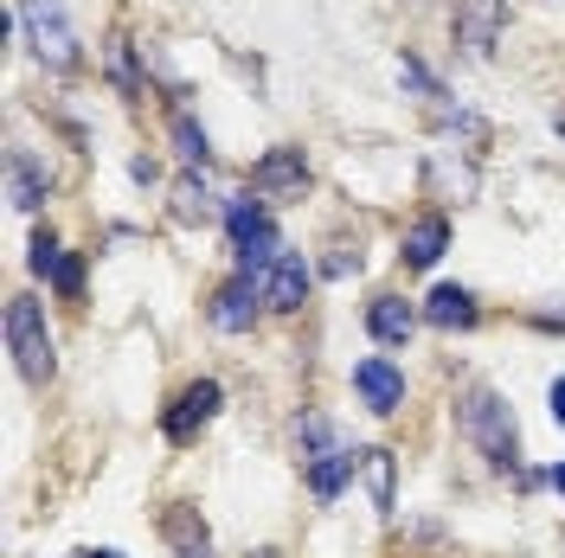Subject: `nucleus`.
I'll return each mask as SVG.
<instances>
[{
	"label": "nucleus",
	"mask_w": 565,
	"mask_h": 558,
	"mask_svg": "<svg viewBox=\"0 0 565 558\" xmlns=\"http://www.w3.org/2000/svg\"><path fill=\"white\" fill-rule=\"evenodd\" d=\"M7 347H13V366H20L26 385H52L58 353H52V328H45V309H39L33 296L7 302Z\"/></svg>",
	"instance_id": "nucleus-1"
},
{
	"label": "nucleus",
	"mask_w": 565,
	"mask_h": 558,
	"mask_svg": "<svg viewBox=\"0 0 565 558\" xmlns=\"http://www.w3.org/2000/svg\"><path fill=\"white\" fill-rule=\"evenodd\" d=\"M462 437L489 455L494 469H514V462H521V443H514V411H508L494 391H469V405H462Z\"/></svg>",
	"instance_id": "nucleus-2"
},
{
	"label": "nucleus",
	"mask_w": 565,
	"mask_h": 558,
	"mask_svg": "<svg viewBox=\"0 0 565 558\" xmlns=\"http://www.w3.org/2000/svg\"><path fill=\"white\" fill-rule=\"evenodd\" d=\"M225 232H232V250H238V277H257L270 257H277V218H270V206L264 200H232L225 206Z\"/></svg>",
	"instance_id": "nucleus-3"
},
{
	"label": "nucleus",
	"mask_w": 565,
	"mask_h": 558,
	"mask_svg": "<svg viewBox=\"0 0 565 558\" xmlns=\"http://www.w3.org/2000/svg\"><path fill=\"white\" fill-rule=\"evenodd\" d=\"M20 26H26L33 52L52 71L77 65V33H71V20H65V7H58V0H20Z\"/></svg>",
	"instance_id": "nucleus-4"
},
{
	"label": "nucleus",
	"mask_w": 565,
	"mask_h": 558,
	"mask_svg": "<svg viewBox=\"0 0 565 558\" xmlns=\"http://www.w3.org/2000/svg\"><path fill=\"white\" fill-rule=\"evenodd\" d=\"M245 282H257V296H264V309H302L309 302V282H316V270L302 264V250H277L257 277H245Z\"/></svg>",
	"instance_id": "nucleus-5"
},
{
	"label": "nucleus",
	"mask_w": 565,
	"mask_h": 558,
	"mask_svg": "<svg viewBox=\"0 0 565 558\" xmlns=\"http://www.w3.org/2000/svg\"><path fill=\"white\" fill-rule=\"evenodd\" d=\"M218 405H225V391H218V379H193L186 391L174 398V411L161 418V430H168V443H193L200 430H206L212 418H218Z\"/></svg>",
	"instance_id": "nucleus-6"
},
{
	"label": "nucleus",
	"mask_w": 565,
	"mask_h": 558,
	"mask_svg": "<svg viewBox=\"0 0 565 558\" xmlns=\"http://www.w3.org/2000/svg\"><path fill=\"white\" fill-rule=\"evenodd\" d=\"M309 186V161H302V148H270L257 168H250V193L270 206V200H289V193H302Z\"/></svg>",
	"instance_id": "nucleus-7"
},
{
	"label": "nucleus",
	"mask_w": 565,
	"mask_h": 558,
	"mask_svg": "<svg viewBox=\"0 0 565 558\" xmlns=\"http://www.w3.org/2000/svg\"><path fill=\"white\" fill-rule=\"evenodd\" d=\"M353 391H360V405H366L373 418H392V411L405 405V373H398L392 360H360V366H353Z\"/></svg>",
	"instance_id": "nucleus-8"
},
{
	"label": "nucleus",
	"mask_w": 565,
	"mask_h": 558,
	"mask_svg": "<svg viewBox=\"0 0 565 558\" xmlns=\"http://www.w3.org/2000/svg\"><path fill=\"white\" fill-rule=\"evenodd\" d=\"M501 13H508V0H462L457 7V45L469 58H489L494 39H501Z\"/></svg>",
	"instance_id": "nucleus-9"
},
{
	"label": "nucleus",
	"mask_w": 565,
	"mask_h": 558,
	"mask_svg": "<svg viewBox=\"0 0 565 558\" xmlns=\"http://www.w3.org/2000/svg\"><path fill=\"white\" fill-rule=\"evenodd\" d=\"M418 314L405 296H373V309H366V334L380 341V347H405L412 334H418Z\"/></svg>",
	"instance_id": "nucleus-10"
},
{
	"label": "nucleus",
	"mask_w": 565,
	"mask_h": 558,
	"mask_svg": "<svg viewBox=\"0 0 565 558\" xmlns=\"http://www.w3.org/2000/svg\"><path fill=\"white\" fill-rule=\"evenodd\" d=\"M257 282H245V277H232L218 296H212V328L218 334H250V321H257Z\"/></svg>",
	"instance_id": "nucleus-11"
},
{
	"label": "nucleus",
	"mask_w": 565,
	"mask_h": 558,
	"mask_svg": "<svg viewBox=\"0 0 565 558\" xmlns=\"http://www.w3.org/2000/svg\"><path fill=\"white\" fill-rule=\"evenodd\" d=\"M424 321H430V328H444V334L476 328V296H469L462 282H437V289L424 296Z\"/></svg>",
	"instance_id": "nucleus-12"
},
{
	"label": "nucleus",
	"mask_w": 565,
	"mask_h": 558,
	"mask_svg": "<svg viewBox=\"0 0 565 558\" xmlns=\"http://www.w3.org/2000/svg\"><path fill=\"white\" fill-rule=\"evenodd\" d=\"M444 245H450V218H444V212H424L418 225L405 232V245H398V257H405L412 270H430V264L444 257Z\"/></svg>",
	"instance_id": "nucleus-13"
},
{
	"label": "nucleus",
	"mask_w": 565,
	"mask_h": 558,
	"mask_svg": "<svg viewBox=\"0 0 565 558\" xmlns=\"http://www.w3.org/2000/svg\"><path fill=\"white\" fill-rule=\"evenodd\" d=\"M45 193H52V174L39 168L33 154H20V148H13V154H7V200H13L20 212H33Z\"/></svg>",
	"instance_id": "nucleus-14"
},
{
	"label": "nucleus",
	"mask_w": 565,
	"mask_h": 558,
	"mask_svg": "<svg viewBox=\"0 0 565 558\" xmlns=\"http://www.w3.org/2000/svg\"><path fill=\"white\" fill-rule=\"evenodd\" d=\"M353 469H360V450H348V443L328 450V455H309V494H316V501H334V494L348 489Z\"/></svg>",
	"instance_id": "nucleus-15"
},
{
	"label": "nucleus",
	"mask_w": 565,
	"mask_h": 558,
	"mask_svg": "<svg viewBox=\"0 0 565 558\" xmlns=\"http://www.w3.org/2000/svg\"><path fill=\"white\" fill-rule=\"evenodd\" d=\"M212 212H218V200H212L206 174H193V168H186V180L174 186V218H186V225H193V218H212Z\"/></svg>",
	"instance_id": "nucleus-16"
},
{
	"label": "nucleus",
	"mask_w": 565,
	"mask_h": 558,
	"mask_svg": "<svg viewBox=\"0 0 565 558\" xmlns=\"http://www.w3.org/2000/svg\"><path fill=\"white\" fill-rule=\"evenodd\" d=\"M174 154L186 161V168H193V174H200V168L212 161V141H206V129H200V122H193L186 109H174Z\"/></svg>",
	"instance_id": "nucleus-17"
},
{
	"label": "nucleus",
	"mask_w": 565,
	"mask_h": 558,
	"mask_svg": "<svg viewBox=\"0 0 565 558\" xmlns=\"http://www.w3.org/2000/svg\"><path fill=\"white\" fill-rule=\"evenodd\" d=\"M360 469H366L373 507H380V514H392V450H360Z\"/></svg>",
	"instance_id": "nucleus-18"
},
{
	"label": "nucleus",
	"mask_w": 565,
	"mask_h": 558,
	"mask_svg": "<svg viewBox=\"0 0 565 558\" xmlns=\"http://www.w3.org/2000/svg\"><path fill=\"white\" fill-rule=\"evenodd\" d=\"M398 84H405L412 97H444V90H437V77H430L418 58H398Z\"/></svg>",
	"instance_id": "nucleus-19"
},
{
	"label": "nucleus",
	"mask_w": 565,
	"mask_h": 558,
	"mask_svg": "<svg viewBox=\"0 0 565 558\" xmlns=\"http://www.w3.org/2000/svg\"><path fill=\"white\" fill-rule=\"evenodd\" d=\"M58 257H65L58 238H52V232H39V238H33V270H39V277H52V270H58Z\"/></svg>",
	"instance_id": "nucleus-20"
},
{
	"label": "nucleus",
	"mask_w": 565,
	"mask_h": 558,
	"mask_svg": "<svg viewBox=\"0 0 565 558\" xmlns=\"http://www.w3.org/2000/svg\"><path fill=\"white\" fill-rule=\"evenodd\" d=\"M109 71L122 90H136V65H129V39H109Z\"/></svg>",
	"instance_id": "nucleus-21"
},
{
	"label": "nucleus",
	"mask_w": 565,
	"mask_h": 558,
	"mask_svg": "<svg viewBox=\"0 0 565 558\" xmlns=\"http://www.w3.org/2000/svg\"><path fill=\"white\" fill-rule=\"evenodd\" d=\"M52 289H58V296H77V289H84V264H77V257H58V270H52Z\"/></svg>",
	"instance_id": "nucleus-22"
},
{
	"label": "nucleus",
	"mask_w": 565,
	"mask_h": 558,
	"mask_svg": "<svg viewBox=\"0 0 565 558\" xmlns=\"http://www.w3.org/2000/svg\"><path fill=\"white\" fill-rule=\"evenodd\" d=\"M546 398H553V423H565V379H553V391H546Z\"/></svg>",
	"instance_id": "nucleus-23"
},
{
	"label": "nucleus",
	"mask_w": 565,
	"mask_h": 558,
	"mask_svg": "<svg viewBox=\"0 0 565 558\" xmlns=\"http://www.w3.org/2000/svg\"><path fill=\"white\" fill-rule=\"evenodd\" d=\"M553 489H559V494H565V462H559V469H553Z\"/></svg>",
	"instance_id": "nucleus-24"
},
{
	"label": "nucleus",
	"mask_w": 565,
	"mask_h": 558,
	"mask_svg": "<svg viewBox=\"0 0 565 558\" xmlns=\"http://www.w3.org/2000/svg\"><path fill=\"white\" fill-rule=\"evenodd\" d=\"M77 558H122V552H77Z\"/></svg>",
	"instance_id": "nucleus-25"
},
{
	"label": "nucleus",
	"mask_w": 565,
	"mask_h": 558,
	"mask_svg": "<svg viewBox=\"0 0 565 558\" xmlns=\"http://www.w3.org/2000/svg\"><path fill=\"white\" fill-rule=\"evenodd\" d=\"M174 558H206V546H200V552H174Z\"/></svg>",
	"instance_id": "nucleus-26"
},
{
	"label": "nucleus",
	"mask_w": 565,
	"mask_h": 558,
	"mask_svg": "<svg viewBox=\"0 0 565 558\" xmlns=\"http://www.w3.org/2000/svg\"><path fill=\"white\" fill-rule=\"evenodd\" d=\"M250 558H282V552H250Z\"/></svg>",
	"instance_id": "nucleus-27"
}]
</instances>
